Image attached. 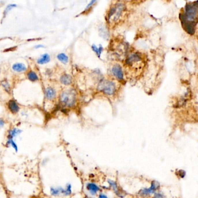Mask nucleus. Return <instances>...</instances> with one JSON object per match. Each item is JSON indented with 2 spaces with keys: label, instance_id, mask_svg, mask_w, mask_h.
Returning <instances> with one entry per match:
<instances>
[{
  "label": "nucleus",
  "instance_id": "39448f33",
  "mask_svg": "<svg viewBox=\"0 0 198 198\" xmlns=\"http://www.w3.org/2000/svg\"><path fill=\"white\" fill-rule=\"evenodd\" d=\"M56 91L52 87H47L45 90V95L47 99L52 100L56 97Z\"/></svg>",
  "mask_w": 198,
  "mask_h": 198
},
{
  "label": "nucleus",
  "instance_id": "0eeeda50",
  "mask_svg": "<svg viewBox=\"0 0 198 198\" xmlns=\"http://www.w3.org/2000/svg\"><path fill=\"white\" fill-rule=\"evenodd\" d=\"M8 108L13 113H16L19 110V106L14 100H11L9 101Z\"/></svg>",
  "mask_w": 198,
  "mask_h": 198
},
{
  "label": "nucleus",
  "instance_id": "f257e3e1",
  "mask_svg": "<svg viewBox=\"0 0 198 198\" xmlns=\"http://www.w3.org/2000/svg\"><path fill=\"white\" fill-rule=\"evenodd\" d=\"M60 100L64 106L71 107L76 102V93L72 90H66L61 95Z\"/></svg>",
  "mask_w": 198,
  "mask_h": 198
},
{
  "label": "nucleus",
  "instance_id": "1a4fd4ad",
  "mask_svg": "<svg viewBox=\"0 0 198 198\" xmlns=\"http://www.w3.org/2000/svg\"><path fill=\"white\" fill-rule=\"evenodd\" d=\"M12 69L17 72H22L27 70V67L23 63H16L12 65Z\"/></svg>",
  "mask_w": 198,
  "mask_h": 198
},
{
  "label": "nucleus",
  "instance_id": "393cba45",
  "mask_svg": "<svg viewBox=\"0 0 198 198\" xmlns=\"http://www.w3.org/2000/svg\"><path fill=\"white\" fill-rule=\"evenodd\" d=\"M4 125H5L4 121L3 120L1 119V118H0V129L3 128L4 126Z\"/></svg>",
  "mask_w": 198,
  "mask_h": 198
},
{
  "label": "nucleus",
  "instance_id": "4468645a",
  "mask_svg": "<svg viewBox=\"0 0 198 198\" xmlns=\"http://www.w3.org/2000/svg\"><path fill=\"white\" fill-rule=\"evenodd\" d=\"M57 58L60 62H61L63 64H67L69 61L68 56L64 53L59 54L57 55Z\"/></svg>",
  "mask_w": 198,
  "mask_h": 198
},
{
  "label": "nucleus",
  "instance_id": "f3484780",
  "mask_svg": "<svg viewBox=\"0 0 198 198\" xmlns=\"http://www.w3.org/2000/svg\"><path fill=\"white\" fill-rule=\"evenodd\" d=\"M1 86L4 87V88L5 90V91L8 93H10V90H11V87H10V85L9 84V83L6 80H4L3 81H2L1 82Z\"/></svg>",
  "mask_w": 198,
  "mask_h": 198
},
{
  "label": "nucleus",
  "instance_id": "b1692460",
  "mask_svg": "<svg viewBox=\"0 0 198 198\" xmlns=\"http://www.w3.org/2000/svg\"><path fill=\"white\" fill-rule=\"evenodd\" d=\"M96 3V1H91L90 3V4L87 5V7H86V10H88V8H90L93 5V4L94 3Z\"/></svg>",
  "mask_w": 198,
  "mask_h": 198
},
{
  "label": "nucleus",
  "instance_id": "5701e85b",
  "mask_svg": "<svg viewBox=\"0 0 198 198\" xmlns=\"http://www.w3.org/2000/svg\"><path fill=\"white\" fill-rule=\"evenodd\" d=\"M179 173V176L181 177V178H184L185 176V172L184 170H180L178 171Z\"/></svg>",
  "mask_w": 198,
  "mask_h": 198
},
{
  "label": "nucleus",
  "instance_id": "9d476101",
  "mask_svg": "<svg viewBox=\"0 0 198 198\" xmlns=\"http://www.w3.org/2000/svg\"><path fill=\"white\" fill-rule=\"evenodd\" d=\"M87 189L92 195H95L99 190V188L94 183H88L87 185Z\"/></svg>",
  "mask_w": 198,
  "mask_h": 198
},
{
  "label": "nucleus",
  "instance_id": "6e6552de",
  "mask_svg": "<svg viewBox=\"0 0 198 198\" xmlns=\"http://www.w3.org/2000/svg\"><path fill=\"white\" fill-rule=\"evenodd\" d=\"M51 61L50 56L48 54H44L42 55L37 60V63L39 65H44L50 62Z\"/></svg>",
  "mask_w": 198,
  "mask_h": 198
},
{
  "label": "nucleus",
  "instance_id": "a878e982",
  "mask_svg": "<svg viewBox=\"0 0 198 198\" xmlns=\"http://www.w3.org/2000/svg\"><path fill=\"white\" fill-rule=\"evenodd\" d=\"M99 198H108V197L104 194H100L99 196Z\"/></svg>",
  "mask_w": 198,
  "mask_h": 198
},
{
  "label": "nucleus",
  "instance_id": "6ab92c4d",
  "mask_svg": "<svg viewBox=\"0 0 198 198\" xmlns=\"http://www.w3.org/2000/svg\"><path fill=\"white\" fill-rule=\"evenodd\" d=\"M16 7V4H10V5H8L6 8L5 9V11H4V16H6L7 15V14L13 8H15Z\"/></svg>",
  "mask_w": 198,
  "mask_h": 198
},
{
  "label": "nucleus",
  "instance_id": "9b49d317",
  "mask_svg": "<svg viewBox=\"0 0 198 198\" xmlns=\"http://www.w3.org/2000/svg\"><path fill=\"white\" fill-rule=\"evenodd\" d=\"M22 132V131L21 130L17 129V128H14V129H11V130H10L8 138L13 139L14 137H16V136H18V135L21 134Z\"/></svg>",
  "mask_w": 198,
  "mask_h": 198
},
{
  "label": "nucleus",
  "instance_id": "423d86ee",
  "mask_svg": "<svg viewBox=\"0 0 198 198\" xmlns=\"http://www.w3.org/2000/svg\"><path fill=\"white\" fill-rule=\"evenodd\" d=\"M60 81L62 84L65 86H69L71 84L72 82V78L68 74H65L61 76L60 78Z\"/></svg>",
  "mask_w": 198,
  "mask_h": 198
},
{
  "label": "nucleus",
  "instance_id": "a211bd4d",
  "mask_svg": "<svg viewBox=\"0 0 198 198\" xmlns=\"http://www.w3.org/2000/svg\"><path fill=\"white\" fill-rule=\"evenodd\" d=\"M71 193V185L70 184H67L66 186V189H64L63 195L65 196H69Z\"/></svg>",
  "mask_w": 198,
  "mask_h": 198
},
{
  "label": "nucleus",
  "instance_id": "f8f14e48",
  "mask_svg": "<svg viewBox=\"0 0 198 198\" xmlns=\"http://www.w3.org/2000/svg\"><path fill=\"white\" fill-rule=\"evenodd\" d=\"M51 194L53 196H58L60 194H63L64 192V189L62 187H51L50 188Z\"/></svg>",
  "mask_w": 198,
  "mask_h": 198
},
{
  "label": "nucleus",
  "instance_id": "dca6fc26",
  "mask_svg": "<svg viewBox=\"0 0 198 198\" xmlns=\"http://www.w3.org/2000/svg\"><path fill=\"white\" fill-rule=\"evenodd\" d=\"M91 47H92L93 50L95 52V54L97 55V56L98 57H100L101 54L103 51V47L101 46H100L99 48H97V47L95 45H93Z\"/></svg>",
  "mask_w": 198,
  "mask_h": 198
},
{
  "label": "nucleus",
  "instance_id": "412c9836",
  "mask_svg": "<svg viewBox=\"0 0 198 198\" xmlns=\"http://www.w3.org/2000/svg\"><path fill=\"white\" fill-rule=\"evenodd\" d=\"M115 192H116V194L118 197H123L126 195V192L123 189H119L118 188V189Z\"/></svg>",
  "mask_w": 198,
  "mask_h": 198
},
{
  "label": "nucleus",
  "instance_id": "20e7f679",
  "mask_svg": "<svg viewBox=\"0 0 198 198\" xmlns=\"http://www.w3.org/2000/svg\"><path fill=\"white\" fill-rule=\"evenodd\" d=\"M112 71L113 75L118 79V80H123V72L122 68L119 65H115L112 69Z\"/></svg>",
  "mask_w": 198,
  "mask_h": 198
},
{
  "label": "nucleus",
  "instance_id": "7ed1b4c3",
  "mask_svg": "<svg viewBox=\"0 0 198 198\" xmlns=\"http://www.w3.org/2000/svg\"><path fill=\"white\" fill-rule=\"evenodd\" d=\"M160 187V184L156 181H152L151 184V186L149 188H144L143 189H141L139 192V194L143 196H148L151 193H154L156 190L159 188Z\"/></svg>",
  "mask_w": 198,
  "mask_h": 198
},
{
  "label": "nucleus",
  "instance_id": "f03ea898",
  "mask_svg": "<svg viewBox=\"0 0 198 198\" xmlns=\"http://www.w3.org/2000/svg\"><path fill=\"white\" fill-rule=\"evenodd\" d=\"M98 88L104 94L108 95H112L115 93L116 86L112 81L104 80L99 84Z\"/></svg>",
  "mask_w": 198,
  "mask_h": 198
},
{
  "label": "nucleus",
  "instance_id": "bb28decb",
  "mask_svg": "<svg viewBox=\"0 0 198 198\" xmlns=\"http://www.w3.org/2000/svg\"><path fill=\"white\" fill-rule=\"evenodd\" d=\"M44 47V46L43 45H38V46H35L34 47L35 48H43Z\"/></svg>",
  "mask_w": 198,
  "mask_h": 198
},
{
  "label": "nucleus",
  "instance_id": "ddd939ff",
  "mask_svg": "<svg viewBox=\"0 0 198 198\" xmlns=\"http://www.w3.org/2000/svg\"><path fill=\"white\" fill-rule=\"evenodd\" d=\"M27 77H28L29 80H30L31 82H37L38 80V79H39L37 74L33 71H30L27 73Z\"/></svg>",
  "mask_w": 198,
  "mask_h": 198
},
{
  "label": "nucleus",
  "instance_id": "cd10ccee",
  "mask_svg": "<svg viewBox=\"0 0 198 198\" xmlns=\"http://www.w3.org/2000/svg\"><path fill=\"white\" fill-rule=\"evenodd\" d=\"M41 198H44V197H41Z\"/></svg>",
  "mask_w": 198,
  "mask_h": 198
},
{
  "label": "nucleus",
  "instance_id": "aec40b11",
  "mask_svg": "<svg viewBox=\"0 0 198 198\" xmlns=\"http://www.w3.org/2000/svg\"><path fill=\"white\" fill-rule=\"evenodd\" d=\"M108 182L109 184L110 185V186L113 188V189L115 192L118 189V186H117V185L116 182H114V181H113L112 180H108Z\"/></svg>",
  "mask_w": 198,
  "mask_h": 198
},
{
  "label": "nucleus",
  "instance_id": "4be33fe9",
  "mask_svg": "<svg viewBox=\"0 0 198 198\" xmlns=\"http://www.w3.org/2000/svg\"><path fill=\"white\" fill-rule=\"evenodd\" d=\"M153 198H164V196L162 193H156Z\"/></svg>",
  "mask_w": 198,
  "mask_h": 198
},
{
  "label": "nucleus",
  "instance_id": "2eb2a0df",
  "mask_svg": "<svg viewBox=\"0 0 198 198\" xmlns=\"http://www.w3.org/2000/svg\"><path fill=\"white\" fill-rule=\"evenodd\" d=\"M7 146H12L16 152H18V147L17 144L15 143V142L14 141L13 139L12 138H8V141L7 142Z\"/></svg>",
  "mask_w": 198,
  "mask_h": 198
}]
</instances>
